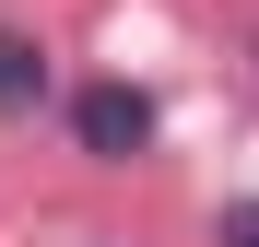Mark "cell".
<instances>
[{
	"label": "cell",
	"mask_w": 259,
	"mask_h": 247,
	"mask_svg": "<svg viewBox=\"0 0 259 247\" xmlns=\"http://www.w3.org/2000/svg\"><path fill=\"white\" fill-rule=\"evenodd\" d=\"M224 247H259V200H224Z\"/></svg>",
	"instance_id": "3"
},
{
	"label": "cell",
	"mask_w": 259,
	"mask_h": 247,
	"mask_svg": "<svg viewBox=\"0 0 259 247\" xmlns=\"http://www.w3.org/2000/svg\"><path fill=\"white\" fill-rule=\"evenodd\" d=\"M35 106H48V47L0 35V118H35Z\"/></svg>",
	"instance_id": "2"
},
{
	"label": "cell",
	"mask_w": 259,
	"mask_h": 247,
	"mask_svg": "<svg viewBox=\"0 0 259 247\" xmlns=\"http://www.w3.org/2000/svg\"><path fill=\"white\" fill-rule=\"evenodd\" d=\"M71 141L95 165H142L153 153V94H130V82H82L71 94Z\"/></svg>",
	"instance_id": "1"
}]
</instances>
